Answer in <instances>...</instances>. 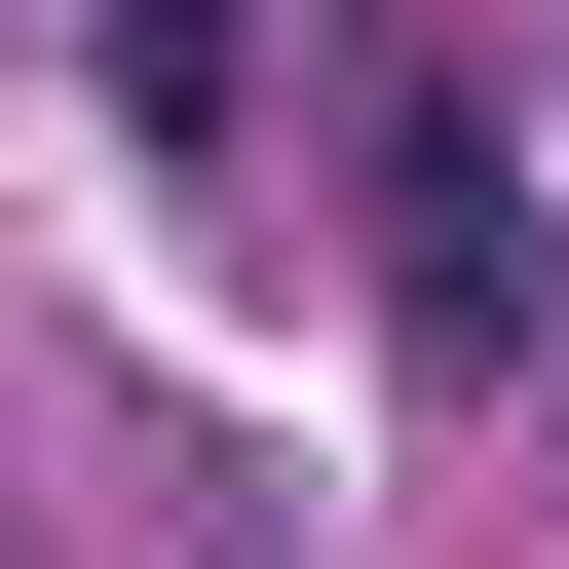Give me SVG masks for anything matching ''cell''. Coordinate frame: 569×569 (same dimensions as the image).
I'll use <instances>...</instances> for the list:
<instances>
[{
    "instance_id": "cell-1",
    "label": "cell",
    "mask_w": 569,
    "mask_h": 569,
    "mask_svg": "<svg viewBox=\"0 0 569 569\" xmlns=\"http://www.w3.org/2000/svg\"><path fill=\"white\" fill-rule=\"evenodd\" d=\"M380 305H418V342H456V380H493V342H531V152H493V114H456V77H418V114H380Z\"/></svg>"
},
{
    "instance_id": "cell-2",
    "label": "cell",
    "mask_w": 569,
    "mask_h": 569,
    "mask_svg": "<svg viewBox=\"0 0 569 569\" xmlns=\"http://www.w3.org/2000/svg\"><path fill=\"white\" fill-rule=\"evenodd\" d=\"M77 77H114L152 152H228V77H266V0H114V39H77Z\"/></svg>"
}]
</instances>
